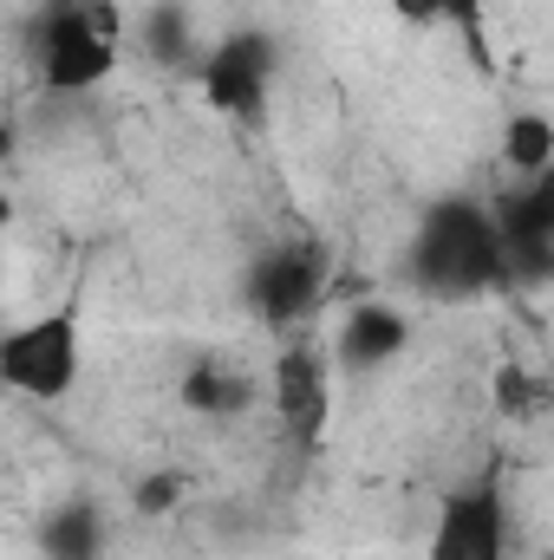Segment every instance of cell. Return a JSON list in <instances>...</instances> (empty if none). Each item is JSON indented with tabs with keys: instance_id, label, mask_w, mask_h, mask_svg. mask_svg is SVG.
Listing matches in <instances>:
<instances>
[{
	"instance_id": "obj_15",
	"label": "cell",
	"mask_w": 554,
	"mask_h": 560,
	"mask_svg": "<svg viewBox=\"0 0 554 560\" xmlns=\"http://www.w3.org/2000/svg\"><path fill=\"white\" fill-rule=\"evenodd\" d=\"M437 7V26H457L470 39L476 59H489V20H483V0H430Z\"/></svg>"
},
{
	"instance_id": "obj_17",
	"label": "cell",
	"mask_w": 554,
	"mask_h": 560,
	"mask_svg": "<svg viewBox=\"0 0 554 560\" xmlns=\"http://www.w3.org/2000/svg\"><path fill=\"white\" fill-rule=\"evenodd\" d=\"M392 13H399L405 26H437V7H430V0H392Z\"/></svg>"
},
{
	"instance_id": "obj_11",
	"label": "cell",
	"mask_w": 554,
	"mask_h": 560,
	"mask_svg": "<svg viewBox=\"0 0 554 560\" xmlns=\"http://www.w3.org/2000/svg\"><path fill=\"white\" fill-rule=\"evenodd\" d=\"M33 548L46 560H105L112 528H105L99 495H66V502H53V509L39 515V528H33Z\"/></svg>"
},
{
	"instance_id": "obj_12",
	"label": "cell",
	"mask_w": 554,
	"mask_h": 560,
	"mask_svg": "<svg viewBox=\"0 0 554 560\" xmlns=\"http://www.w3.org/2000/svg\"><path fill=\"white\" fill-rule=\"evenodd\" d=\"M138 39H143V52H150L157 66H170V72H196V59H203L196 26H189V13H183L176 0H163V7H150V13H143Z\"/></svg>"
},
{
	"instance_id": "obj_6",
	"label": "cell",
	"mask_w": 554,
	"mask_h": 560,
	"mask_svg": "<svg viewBox=\"0 0 554 560\" xmlns=\"http://www.w3.org/2000/svg\"><path fill=\"white\" fill-rule=\"evenodd\" d=\"M333 359H326V346L320 339H307V332H287L275 352V365H268V378H262V405L275 411L280 436L287 443H300V450H320L326 443V423H333Z\"/></svg>"
},
{
	"instance_id": "obj_8",
	"label": "cell",
	"mask_w": 554,
	"mask_h": 560,
	"mask_svg": "<svg viewBox=\"0 0 554 560\" xmlns=\"http://www.w3.org/2000/svg\"><path fill=\"white\" fill-rule=\"evenodd\" d=\"M509 287H542L554 275V176H522L489 202Z\"/></svg>"
},
{
	"instance_id": "obj_4",
	"label": "cell",
	"mask_w": 554,
	"mask_h": 560,
	"mask_svg": "<svg viewBox=\"0 0 554 560\" xmlns=\"http://www.w3.org/2000/svg\"><path fill=\"white\" fill-rule=\"evenodd\" d=\"M326 280H333L326 248L307 242V235H287V242L262 248V255L249 261V275H242V300H249V313H255L268 332H293V326H307V319L320 313Z\"/></svg>"
},
{
	"instance_id": "obj_1",
	"label": "cell",
	"mask_w": 554,
	"mask_h": 560,
	"mask_svg": "<svg viewBox=\"0 0 554 560\" xmlns=\"http://www.w3.org/2000/svg\"><path fill=\"white\" fill-rule=\"evenodd\" d=\"M405 280L430 300H483L503 293V242H496V215L483 196H437L412 229L405 248Z\"/></svg>"
},
{
	"instance_id": "obj_2",
	"label": "cell",
	"mask_w": 554,
	"mask_h": 560,
	"mask_svg": "<svg viewBox=\"0 0 554 560\" xmlns=\"http://www.w3.org/2000/svg\"><path fill=\"white\" fill-rule=\"evenodd\" d=\"M125 7L118 0H46L33 13V66L53 98L99 92L125 59Z\"/></svg>"
},
{
	"instance_id": "obj_9",
	"label": "cell",
	"mask_w": 554,
	"mask_h": 560,
	"mask_svg": "<svg viewBox=\"0 0 554 560\" xmlns=\"http://www.w3.org/2000/svg\"><path fill=\"white\" fill-rule=\"evenodd\" d=\"M405 346H412V319H405L392 300H359V306H346V319L333 326L326 359H333V372L366 378V372H385L392 359H405Z\"/></svg>"
},
{
	"instance_id": "obj_5",
	"label": "cell",
	"mask_w": 554,
	"mask_h": 560,
	"mask_svg": "<svg viewBox=\"0 0 554 560\" xmlns=\"http://www.w3.org/2000/svg\"><path fill=\"white\" fill-rule=\"evenodd\" d=\"M275 39L262 33V26H242V33H222L216 46H203V59H196V92H203V105L216 112V118H229V125H262L268 118V98H275Z\"/></svg>"
},
{
	"instance_id": "obj_10",
	"label": "cell",
	"mask_w": 554,
	"mask_h": 560,
	"mask_svg": "<svg viewBox=\"0 0 554 560\" xmlns=\"http://www.w3.org/2000/svg\"><path fill=\"white\" fill-rule=\"evenodd\" d=\"M176 392H183V411H196L209 423H235L262 405V378L249 365H229V359H196Z\"/></svg>"
},
{
	"instance_id": "obj_13",
	"label": "cell",
	"mask_w": 554,
	"mask_h": 560,
	"mask_svg": "<svg viewBox=\"0 0 554 560\" xmlns=\"http://www.w3.org/2000/svg\"><path fill=\"white\" fill-rule=\"evenodd\" d=\"M503 163L516 176H549L554 170V118L549 112H516L503 125Z\"/></svg>"
},
{
	"instance_id": "obj_16",
	"label": "cell",
	"mask_w": 554,
	"mask_h": 560,
	"mask_svg": "<svg viewBox=\"0 0 554 560\" xmlns=\"http://www.w3.org/2000/svg\"><path fill=\"white\" fill-rule=\"evenodd\" d=\"M183 495H189V476L183 469H157V476L138 482V515H170Z\"/></svg>"
},
{
	"instance_id": "obj_14",
	"label": "cell",
	"mask_w": 554,
	"mask_h": 560,
	"mask_svg": "<svg viewBox=\"0 0 554 560\" xmlns=\"http://www.w3.org/2000/svg\"><path fill=\"white\" fill-rule=\"evenodd\" d=\"M496 411H503V418H542V411H549V385H542V372H529V365H503V372H496Z\"/></svg>"
},
{
	"instance_id": "obj_7",
	"label": "cell",
	"mask_w": 554,
	"mask_h": 560,
	"mask_svg": "<svg viewBox=\"0 0 554 560\" xmlns=\"http://www.w3.org/2000/svg\"><path fill=\"white\" fill-rule=\"evenodd\" d=\"M424 560H509V495H503V469H483L457 489L437 495Z\"/></svg>"
},
{
	"instance_id": "obj_18",
	"label": "cell",
	"mask_w": 554,
	"mask_h": 560,
	"mask_svg": "<svg viewBox=\"0 0 554 560\" xmlns=\"http://www.w3.org/2000/svg\"><path fill=\"white\" fill-rule=\"evenodd\" d=\"M7 215H13V209H7V196H0V280H7Z\"/></svg>"
},
{
	"instance_id": "obj_3",
	"label": "cell",
	"mask_w": 554,
	"mask_h": 560,
	"mask_svg": "<svg viewBox=\"0 0 554 560\" xmlns=\"http://www.w3.org/2000/svg\"><path fill=\"white\" fill-rule=\"evenodd\" d=\"M79 372H85V300L79 293L59 300L53 313H33L0 332V392L59 405V398H72Z\"/></svg>"
}]
</instances>
